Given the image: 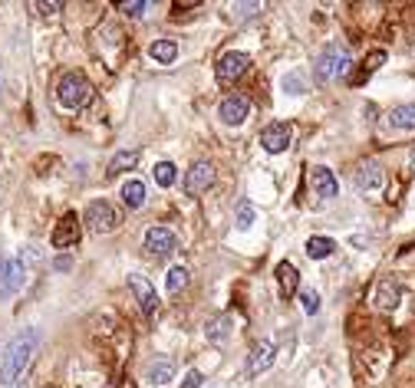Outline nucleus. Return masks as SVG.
<instances>
[{
	"label": "nucleus",
	"instance_id": "f257e3e1",
	"mask_svg": "<svg viewBox=\"0 0 415 388\" xmlns=\"http://www.w3.org/2000/svg\"><path fill=\"white\" fill-rule=\"evenodd\" d=\"M37 346H40V329L30 326L24 333H17L7 349H3V362H0V385L3 388H14L24 375H27L30 362L37 355Z\"/></svg>",
	"mask_w": 415,
	"mask_h": 388
},
{
	"label": "nucleus",
	"instance_id": "f03ea898",
	"mask_svg": "<svg viewBox=\"0 0 415 388\" xmlns=\"http://www.w3.org/2000/svg\"><path fill=\"white\" fill-rule=\"evenodd\" d=\"M349 66H353V56H349V50H346L343 43H326L320 50V56L313 59V80L333 82V80H340V76H346Z\"/></svg>",
	"mask_w": 415,
	"mask_h": 388
},
{
	"label": "nucleus",
	"instance_id": "7ed1b4c3",
	"mask_svg": "<svg viewBox=\"0 0 415 388\" xmlns=\"http://www.w3.org/2000/svg\"><path fill=\"white\" fill-rule=\"evenodd\" d=\"M93 99V82L83 73H66L56 86V102L63 109H83Z\"/></svg>",
	"mask_w": 415,
	"mask_h": 388
},
{
	"label": "nucleus",
	"instance_id": "20e7f679",
	"mask_svg": "<svg viewBox=\"0 0 415 388\" xmlns=\"http://www.w3.org/2000/svg\"><path fill=\"white\" fill-rule=\"evenodd\" d=\"M83 224L93 230V234H112V230L119 228V211H116L106 198L89 201V207H86V214H83Z\"/></svg>",
	"mask_w": 415,
	"mask_h": 388
},
{
	"label": "nucleus",
	"instance_id": "39448f33",
	"mask_svg": "<svg viewBox=\"0 0 415 388\" xmlns=\"http://www.w3.org/2000/svg\"><path fill=\"white\" fill-rule=\"evenodd\" d=\"M24 277H27L24 257H0V299H10L24 286Z\"/></svg>",
	"mask_w": 415,
	"mask_h": 388
},
{
	"label": "nucleus",
	"instance_id": "423d86ee",
	"mask_svg": "<svg viewBox=\"0 0 415 388\" xmlns=\"http://www.w3.org/2000/svg\"><path fill=\"white\" fill-rule=\"evenodd\" d=\"M214 165L211 161H194L192 168H188V174H185V194H192V198H198V194H205L208 187L214 185Z\"/></svg>",
	"mask_w": 415,
	"mask_h": 388
},
{
	"label": "nucleus",
	"instance_id": "0eeeda50",
	"mask_svg": "<svg viewBox=\"0 0 415 388\" xmlns=\"http://www.w3.org/2000/svg\"><path fill=\"white\" fill-rule=\"evenodd\" d=\"M293 142V129L287 122H274V125H267L261 132V145L264 151H270V155H280V151H287Z\"/></svg>",
	"mask_w": 415,
	"mask_h": 388
},
{
	"label": "nucleus",
	"instance_id": "6e6552de",
	"mask_svg": "<svg viewBox=\"0 0 415 388\" xmlns=\"http://www.w3.org/2000/svg\"><path fill=\"white\" fill-rule=\"evenodd\" d=\"M248 66H250V56L248 53H224L221 59H218L214 73H218V82L231 86L234 80H241V76L248 73Z\"/></svg>",
	"mask_w": 415,
	"mask_h": 388
},
{
	"label": "nucleus",
	"instance_id": "1a4fd4ad",
	"mask_svg": "<svg viewBox=\"0 0 415 388\" xmlns=\"http://www.w3.org/2000/svg\"><path fill=\"white\" fill-rule=\"evenodd\" d=\"M218 116H221L224 125H244L250 116V102L237 93L228 95V99H221V106H218Z\"/></svg>",
	"mask_w": 415,
	"mask_h": 388
},
{
	"label": "nucleus",
	"instance_id": "9d476101",
	"mask_svg": "<svg viewBox=\"0 0 415 388\" xmlns=\"http://www.w3.org/2000/svg\"><path fill=\"white\" fill-rule=\"evenodd\" d=\"M142 247H145L152 257H168L172 250H175V234H172L168 228H158V224H155V228L145 230V241H142Z\"/></svg>",
	"mask_w": 415,
	"mask_h": 388
},
{
	"label": "nucleus",
	"instance_id": "9b49d317",
	"mask_svg": "<svg viewBox=\"0 0 415 388\" xmlns=\"http://www.w3.org/2000/svg\"><path fill=\"white\" fill-rule=\"evenodd\" d=\"M76 241H80V217L69 211V214L59 217V224H56L50 243H53L56 250H63V247H76Z\"/></svg>",
	"mask_w": 415,
	"mask_h": 388
},
{
	"label": "nucleus",
	"instance_id": "f8f14e48",
	"mask_svg": "<svg viewBox=\"0 0 415 388\" xmlns=\"http://www.w3.org/2000/svg\"><path fill=\"white\" fill-rule=\"evenodd\" d=\"M129 286H132V293H136L138 306L145 316H155V309H158V296H155V286L142 273H129Z\"/></svg>",
	"mask_w": 415,
	"mask_h": 388
},
{
	"label": "nucleus",
	"instance_id": "ddd939ff",
	"mask_svg": "<svg viewBox=\"0 0 415 388\" xmlns=\"http://www.w3.org/2000/svg\"><path fill=\"white\" fill-rule=\"evenodd\" d=\"M310 185H313V191H317V198H323V201H330V198L340 194V181H336V174H333L330 168H323V165L310 168Z\"/></svg>",
	"mask_w": 415,
	"mask_h": 388
},
{
	"label": "nucleus",
	"instance_id": "4468645a",
	"mask_svg": "<svg viewBox=\"0 0 415 388\" xmlns=\"http://www.w3.org/2000/svg\"><path fill=\"white\" fill-rule=\"evenodd\" d=\"M274 365V342L270 339H261L250 346V355H248V372L250 375H261Z\"/></svg>",
	"mask_w": 415,
	"mask_h": 388
},
{
	"label": "nucleus",
	"instance_id": "2eb2a0df",
	"mask_svg": "<svg viewBox=\"0 0 415 388\" xmlns=\"http://www.w3.org/2000/svg\"><path fill=\"white\" fill-rule=\"evenodd\" d=\"M231 329H234V316H231V313H221V316L208 320L205 335H208V342L221 346V342H228V335H231Z\"/></svg>",
	"mask_w": 415,
	"mask_h": 388
},
{
	"label": "nucleus",
	"instance_id": "dca6fc26",
	"mask_svg": "<svg viewBox=\"0 0 415 388\" xmlns=\"http://www.w3.org/2000/svg\"><path fill=\"white\" fill-rule=\"evenodd\" d=\"M175 359L172 355H155L152 362H149V382H155V385H165V382H172L175 378Z\"/></svg>",
	"mask_w": 415,
	"mask_h": 388
},
{
	"label": "nucleus",
	"instance_id": "f3484780",
	"mask_svg": "<svg viewBox=\"0 0 415 388\" xmlns=\"http://www.w3.org/2000/svg\"><path fill=\"white\" fill-rule=\"evenodd\" d=\"M353 181H356L360 191H379L382 187V168L376 161H366V165H360V172H356Z\"/></svg>",
	"mask_w": 415,
	"mask_h": 388
},
{
	"label": "nucleus",
	"instance_id": "a211bd4d",
	"mask_svg": "<svg viewBox=\"0 0 415 388\" xmlns=\"http://www.w3.org/2000/svg\"><path fill=\"white\" fill-rule=\"evenodd\" d=\"M277 286H280V296L297 293V286H300V273H297V267H293L290 260L277 264Z\"/></svg>",
	"mask_w": 415,
	"mask_h": 388
},
{
	"label": "nucleus",
	"instance_id": "6ab92c4d",
	"mask_svg": "<svg viewBox=\"0 0 415 388\" xmlns=\"http://www.w3.org/2000/svg\"><path fill=\"white\" fill-rule=\"evenodd\" d=\"M399 286L392 280H382L379 283V290H376V306L382 309V313H392V309L399 306Z\"/></svg>",
	"mask_w": 415,
	"mask_h": 388
},
{
	"label": "nucleus",
	"instance_id": "aec40b11",
	"mask_svg": "<svg viewBox=\"0 0 415 388\" xmlns=\"http://www.w3.org/2000/svg\"><path fill=\"white\" fill-rule=\"evenodd\" d=\"M122 201L129 211H138V207L145 204V185H142L138 178H129L122 185Z\"/></svg>",
	"mask_w": 415,
	"mask_h": 388
},
{
	"label": "nucleus",
	"instance_id": "412c9836",
	"mask_svg": "<svg viewBox=\"0 0 415 388\" xmlns=\"http://www.w3.org/2000/svg\"><path fill=\"white\" fill-rule=\"evenodd\" d=\"M389 125H392V129H402V132H412L415 129V102L392 109V112H389Z\"/></svg>",
	"mask_w": 415,
	"mask_h": 388
},
{
	"label": "nucleus",
	"instance_id": "4be33fe9",
	"mask_svg": "<svg viewBox=\"0 0 415 388\" xmlns=\"http://www.w3.org/2000/svg\"><path fill=\"white\" fill-rule=\"evenodd\" d=\"M149 56H152L155 63L168 66V63H175V56H178V43L175 40H155L152 46H149Z\"/></svg>",
	"mask_w": 415,
	"mask_h": 388
},
{
	"label": "nucleus",
	"instance_id": "5701e85b",
	"mask_svg": "<svg viewBox=\"0 0 415 388\" xmlns=\"http://www.w3.org/2000/svg\"><path fill=\"white\" fill-rule=\"evenodd\" d=\"M136 161H138V151L136 148H125V151H119L116 158L109 161V168H106V174L109 178H119L122 172H129V168H136Z\"/></svg>",
	"mask_w": 415,
	"mask_h": 388
},
{
	"label": "nucleus",
	"instance_id": "b1692460",
	"mask_svg": "<svg viewBox=\"0 0 415 388\" xmlns=\"http://www.w3.org/2000/svg\"><path fill=\"white\" fill-rule=\"evenodd\" d=\"M382 63H386V50H376V53H369V59L362 63V69L353 76V86H362V82L369 80V76H373V73L382 66Z\"/></svg>",
	"mask_w": 415,
	"mask_h": 388
},
{
	"label": "nucleus",
	"instance_id": "393cba45",
	"mask_svg": "<svg viewBox=\"0 0 415 388\" xmlns=\"http://www.w3.org/2000/svg\"><path fill=\"white\" fill-rule=\"evenodd\" d=\"M333 250H336V243H333L330 237H310V241H306V257H310V260H326Z\"/></svg>",
	"mask_w": 415,
	"mask_h": 388
},
{
	"label": "nucleus",
	"instance_id": "a878e982",
	"mask_svg": "<svg viewBox=\"0 0 415 388\" xmlns=\"http://www.w3.org/2000/svg\"><path fill=\"white\" fill-rule=\"evenodd\" d=\"M284 93H290V95H304L306 93L304 69H293V73H287V76H284Z\"/></svg>",
	"mask_w": 415,
	"mask_h": 388
},
{
	"label": "nucleus",
	"instance_id": "bb28decb",
	"mask_svg": "<svg viewBox=\"0 0 415 388\" xmlns=\"http://www.w3.org/2000/svg\"><path fill=\"white\" fill-rule=\"evenodd\" d=\"M175 178H178V174H175V165H172V161H158V165H155V185L158 187H172Z\"/></svg>",
	"mask_w": 415,
	"mask_h": 388
},
{
	"label": "nucleus",
	"instance_id": "cd10ccee",
	"mask_svg": "<svg viewBox=\"0 0 415 388\" xmlns=\"http://www.w3.org/2000/svg\"><path fill=\"white\" fill-rule=\"evenodd\" d=\"M261 10H264V3H257V0H254V3H234V7H231V17H234L237 24H244V20H254Z\"/></svg>",
	"mask_w": 415,
	"mask_h": 388
},
{
	"label": "nucleus",
	"instance_id": "c85d7f7f",
	"mask_svg": "<svg viewBox=\"0 0 415 388\" xmlns=\"http://www.w3.org/2000/svg\"><path fill=\"white\" fill-rule=\"evenodd\" d=\"M185 286H188V270H185V267H172V270H168V280H165L168 293H178V290H185Z\"/></svg>",
	"mask_w": 415,
	"mask_h": 388
},
{
	"label": "nucleus",
	"instance_id": "c756f323",
	"mask_svg": "<svg viewBox=\"0 0 415 388\" xmlns=\"http://www.w3.org/2000/svg\"><path fill=\"white\" fill-rule=\"evenodd\" d=\"M300 303H304V313H306V316H317V313H320V296H317V290H300Z\"/></svg>",
	"mask_w": 415,
	"mask_h": 388
},
{
	"label": "nucleus",
	"instance_id": "7c9ffc66",
	"mask_svg": "<svg viewBox=\"0 0 415 388\" xmlns=\"http://www.w3.org/2000/svg\"><path fill=\"white\" fill-rule=\"evenodd\" d=\"M250 224H254V207H250V204L244 201L241 207H237V228H241V230H248Z\"/></svg>",
	"mask_w": 415,
	"mask_h": 388
},
{
	"label": "nucleus",
	"instance_id": "2f4dec72",
	"mask_svg": "<svg viewBox=\"0 0 415 388\" xmlns=\"http://www.w3.org/2000/svg\"><path fill=\"white\" fill-rule=\"evenodd\" d=\"M119 7H122L125 14L129 17H142L145 14V10H149V3H145V0H132V3H119Z\"/></svg>",
	"mask_w": 415,
	"mask_h": 388
},
{
	"label": "nucleus",
	"instance_id": "473e14b6",
	"mask_svg": "<svg viewBox=\"0 0 415 388\" xmlns=\"http://www.w3.org/2000/svg\"><path fill=\"white\" fill-rule=\"evenodd\" d=\"M178 388H201V372H198V369H192V372L181 378V385H178Z\"/></svg>",
	"mask_w": 415,
	"mask_h": 388
},
{
	"label": "nucleus",
	"instance_id": "72a5a7b5",
	"mask_svg": "<svg viewBox=\"0 0 415 388\" xmlns=\"http://www.w3.org/2000/svg\"><path fill=\"white\" fill-rule=\"evenodd\" d=\"M59 7H63V3H56V0H53V3H33V10H40L43 17H50V14H56V10H59Z\"/></svg>",
	"mask_w": 415,
	"mask_h": 388
},
{
	"label": "nucleus",
	"instance_id": "f704fd0d",
	"mask_svg": "<svg viewBox=\"0 0 415 388\" xmlns=\"http://www.w3.org/2000/svg\"><path fill=\"white\" fill-rule=\"evenodd\" d=\"M46 388H56V385H46Z\"/></svg>",
	"mask_w": 415,
	"mask_h": 388
}]
</instances>
